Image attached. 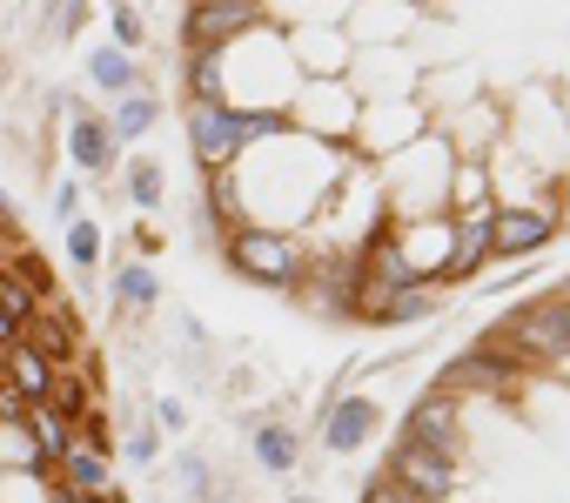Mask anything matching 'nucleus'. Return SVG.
Returning <instances> with one entry per match:
<instances>
[{"instance_id": "1", "label": "nucleus", "mask_w": 570, "mask_h": 503, "mask_svg": "<svg viewBox=\"0 0 570 503\" xmlns=\"http://www.w3.org/2000/svg\"><path fill=\"white\" fill-rule=\"evenodd\" d=\"M222 263L248 283V289H275V296H296L309 283V248L303 235L289 228H262V221H242L222 235Z\"/></svg>"}, {"instance_id": "2", "label": "nucleus", "mask_w": 570, "mask_h": 503, "mask_svg": "<svg viewBox=\"0 0 570 503\" xmlns=\"http://www.w3.org/2000/svg\"><path fill=\"white\" fill-rule=\"evenodd\" d=\"M523 383H530V376H523V363H517V356H503V349L483 336V343L456 349V356L436 369V383H430V389H443V396H456V403H470V396H503V403H510V396H523Z\"/></svg>"}, {"instance_id": "3", "label": "nucleus", "mask_w": 570, "mask_h": 503, "mask_svg": "<svg viewBox=\"0 0 570 503\" xmlns=\"http://www.w3.org/2000/svg\"><path fill=\"white\" fill-rule=\"evenodd\" d=\"M376 470L396 476L416 503H456V490H463V456L423 450V443H410V436H390V450H383Z\"/></svg>"}, {"instance_id": "4", "label": "nucleus", "mask_w": 570, "mask_h": 503, "mask_svg": "<svg viewBox=\"0 0 570 503\" xmlns=\"http://www.w3.org/2000/svg\"><path fill=\"white\" fill-rule=\"evenodd\" d=\"M255 28H268L262 0H188L181 14V48L188 55H228L235 41H248Z\"/></svg>"}, {"instance_id": "5", "label": "nucleus", "mask_w": 570, "mask_h": 503, "mask_svg": "<svg viewBox=\"0 0 570 503\" xmlns=\"http://www.w3.org/2000/svg\"><path fill=\"white\" fill-rule=\"evenodd\" d=\"M557 235H563V221H557V195H543V201H497L490 256H497V263H530V256H543Z\"/></svg>"}, {"instance_id": "6", "label": "nucleus", "mask_w": 570, "mask_h": 503, "mask_svg": "<svg viewBox=\"0 0 570 503\" xmlns=\"http://www.w3.org/2000/svg\"><path fill=\"white\" fill-rule=\"evenodd\" d=\"M490 221H497V201H476V208H450L443 215V269H436V289H463L476 283L490 256Z\"/></svg>"}, {"instance_id": "7", "label": "nucleus", "mask_w": 570, "mask_h": 503, "mask_svg": "<svg viewBox=\"0 0 570 503\" xmlns=\"http://www.w3.org/2000/svg\"><path fill=\"white\" fill-rule=\"evenodd\" d=\"M188 155L202 175H228L242 155H248V115L235 101L222 108H188Z\"/></svg>"}, {"instance_id": "8", "label": "nucleus", "mask_w": 570, "mask_h": 503, "mask_svg": "<svg viewBox=\"0 0 570 503\" xmlns=\"http://www.w3.org/2000/svg\"><path fill=\"white\" fill-rule=\"evenodd\" d=\"M396 436H410V443H423V450H443V456H463V403L443 396V389H423V396L410 403V416H403Z\"/></svg>"}, {"instance_id": "9", "label": "nucleus", "mask_w": 570, "mask_h": 503, "mask_svg": "<svg viewBox=\"0 0 570 503\" xmlns=\"http://www.w3.org/2000/svg\"><path fill=\"white\" fill-rule=\"evenodd\" d=\"M68 161H75V181H108L121 175V148L108 135V115H68Z\"/></svg>"}, {"instance_id": "10", "label": "nucleus", "mask_w": 570, "mask_h": 503, "mask_svg": "<svg viewBox=\"0 0 570 503\" xmlns=\"http://www.w3.org/2000/svg\"><path fill=\"white\" fill-rule=\"evenodd\" d=\"M376 430H383V410H376L370 396H350V389L316 416V436H323V450H330V456H356Z\"/></svg>"}, {"instance_id": "11", "label": "nucleus", "mask_w": 570, "mask_h": 503, "mask_svg": "<svg viewBox=\"0 0 570 503\" xmlns=\"http://www.w3.org/2000/svg\"><path fill=\"white\" fill-rule=\"evenodd\" d=\"M436 309H443V289L436 283H410V289H383V296H363L356 303V316L370 329H403V323H423Z\"/></svg>"}, {"instance_id": "12", "label": "nucleus", "mask_w": 570, "mask_h": 503, "mask_svg": "<svg viewBox=\"0 0 570 503\" xmlns=\"http://www.w3.org/2000/svg\"><path fill=\"white\" fill-rule=\"evenodd\" d=\"M248 456H255V470H268V476H296V463H303V430L296 423H248Z\"/></svg>"}, {"instance_id": "13", "label": "nucleus", "mask_w": 570, "mask_h": 503, "mask_svg": "<svg viewBox=\"0 0 570 503\" xmlns=\"http://www.w3.org/2000/svg\"><path fill=\"white\" fill-rule=\"evenodd\" d=\"M108 483H115V456L75 436V450H68L61 470H55V490H68V496H95V490H108Z\"/></svg>"}, {"instance_id": "14", "label": "nucleus", "mask_w": 570, "mask_h": 503, "mask_svg": "<svg viewBox=\"0 0 570 503\" xmlns=\"http://www.w3.org/2000/svg\"><path fill=\"white\" fill-rule=\"evenodd\" d=\"M81 68H88V81H95L101 95H115V101H121V95H135V88H148V81H141V61H135V55H121L115 41L88 48V61H81Z\"/></svg>"}, {"instance_id": "15", "label": "nucleus", "mask_w": 570, "mask_h": 503, "mask_svg": "<svg viewBox=\"0 0 570 503\" xmlns=\"http://www.w3.org/2000/svg\"><path fill=\"white\" fill-rule=\"evenodd\" d=\"M155 121H161V101H155L148 88H135V95H121V101H115L108 135H115V148H135V141H148V135H155Z\"/></svg>"}, {"instance_id": "16", "label": "nucleus", "mask_w": 570, "mask_h": 503, "mask_svg": "<svg viewBox=\"0 0 570 503\" xmlns=\"http://www.w3.org/2000/svg\"><path fill=\"white\" fill-rule=\"evenodd\" d=\"M0 376H8V389H21L28 403H48V389H55V363L41 349H28V343L8 349V369H0Z\"/></svg>"}, {"instance_id": "17", "label": "nucleus", "mask_w": 570, "mask_h": 503, "mask_svg": "<svg viewBox=\"0 0 570 503\" xmlns=\"http://www.w3.org/2000/svg\"><path fill=\"white\" fill-rule=\"evenodd\" d=\"M181 88H188V108H222V101H228V68H222V55H188V61H181Z\"/></svg>"}, {"instance_id": "18", "label": "nucleus", "mask_w": 570, "mask_h": 503, "mask_svg": "<svg viewBox=\"0 0 570 503\" xmlns=\"http://www.w3.org/2000/svg\"><path fill=\"white\" fill-rule=\"evenodd\" d=\"M108 289H115V309H155L161 303V276L135 256V263H121L115 276H108Z\"/></svg>"}, {"instance_id": "19", "label": "nucleus", "mask_w": 570, "mask_h": 503, "mask_svg": "<svg viewBox=\"0 0 570 503\" xmlns=\"http://www.w3.org/2000/svg\"><path fill=\"white\" fill-rule=\"evenodd\" d=\"M121 188H128V201H135L141 215H155L161 195H168V175H161L155 155H135V161H121Z\"/></svg>"}, {"instance_id": "20", "label": "nucleus", "mask_w": 570, "mask_h": 503, "mask_svg": "<svg viewBox=\"0 0 570 503\" xmlns=\"http://www.w3.org/2000/svg\"><path fill=\"white\" fill-rule=\"evenodd\" d=\"M41 303H48V296H41V289L14 269V263H0V309H8V316L21 323V336H28V323L41 316Z\"/></svg>"}, {"instance_id": "21", "label": "nucleus", "mask_w": 570, "mask_h": 503, "mask_svg": "<svg viewBox=\"0 0 570 503\" xmlns=\"http://www.w3.org/2000/svg\"><path fill=\"white\" fill-rule=\"evenodd\" d=\"M61 241H68V263H75V269H95V263H101V221H95V215H75Z\"/></svg>"}, {"instance_id": "22", "label": "nucleus", "mask_w": 570, "mask_h": 503, "mask_svg": "<svg viewBox=\"0 0 570 503\" xmlns=\"http://www.w3.org/2000/svg\"><path fill=\"white\" fill-rule=\"evenodd\" d=\"M108 28H115V48H121V55H141V41H148V21H141V8H135V0H108Z\"/></svg>"}, {"instance_id": "23", "label": "nucleus", "mask_w": 570, "mask_h": 503, "mask_svg": "<svg viewBox=\"0 0 570 503\" xmlns=\"http://www.w3.org/2000/svg\"><path fill=\"white\" fill-rule=\"evenodd\" d=\"M14 470H35V443H28V423H0V476Z\"/></svg>"}, {"instance_id": "24", "label": "nucleus", "mask_w": 570, "mask_h": 503, "mask_svg": "<svg viewBox=\"0 0 570 503\" xmlns=\"http://www.w3.org/2000/svg\"><path fill=\"white\" fill-rule=\"evenodd\" d=\"M81 21H88V0H48V14H41V28H48L55 41H75Z\"/></svg>"}, {"instance_id": "25", "label": "nucleus", "mask_w": 570, "mask_h": 503, "mask_svg": "<svg viewBox=\"0 0 570 503\" xmlns=\"http://www.w3.org/2000/svg\"><path fill=\"white\" fill-rule=\"evenodd\" d=\"M121 456H128V463H141V470H155V456H161V436H155V423H141V430H128V443H121Z\"/></svg>"}, {"instance_id": "26", "label": "nucleus", "mask_w": 570, "mask_h": 503, "mask_svg": "<svg viewBox=\"0 0 570 503\" xmlns=\"http://www.w3.org/2000/svg\"><path fill=\"white\" fill-rule=\"evenodd\" d=\"M363 503H416L396 476H383V470H370V483H363Z\"/></svg>"}, {"instance_id": "27", "label": "nucleus", "mask_w": 570, "mask_h": 503, "mask_svg": "<svg viewBox=\"0 0 570 503\" xmlns=\"http://www.w3.org/2000/svg\"><path fill=\"white\" fill-rule=\"evenodd\" d=\"M48 208H55V221L68 228V221L81 215V181H75V175H68V181H55V201H48Z\"/></svg>"}, {"instance_id": "28", "label": "nucleus", "mask_w": 570, "mask_h": 503, "mask_svg": "<svg viewBox=\"0 0 570 503\" xmlns=\"http://www.w3.org/2000/svg\"><path fill=\"white\" fill-rule=\"evenodd\" d=\"M148 423H161L168 436H181V430H188V403H175V396H155V416H148Z\"/></svg>"}, {"instance_id": "29", "label": "nucleus", "mask_w": 570, "mask_h": 503, "mask_svg": "<svg viewBox=\"0 0 570 503\" xmlns=\"http://www.w3.org/2000/svg\"><path fill=\"white\" fill-rule=\"evenodd\" d=\"M28 410H35V403H28L21 389H8V376H0V423H28Z\"/></svg>"}, {"instance_id": "30", "label": "nucleus", "mask_w": 570, "mask_h": 503, "mask_svg": "<svg viewBox=\"0 0 570 503\" xmlns=\"http://www.w3.org/2000/svg\"><path fill=\"white\" fill-rule=\"evenodd\" d=\"M135 248H141V263H148V256H161V228H148V221H141V228H135Z\"/></svg>"}, {"instance_id": "31", "label": "nucleus", "mask_w": 570, "mask_h": 503, "mask_svg": "<svg viewBox=\"0 0 570 503\" xmlns=\"http://www.w3.org/2000/svg\"><path fill=\"white\" fill-rule=\"evenodd\" d=\"M557 221H563V228H570V168H563V175H557Z\"/></svg>"}, {"instance_id": "32", "label": "nucleus", "mask_w": 570, "mask_h": 503, "mask_svg": "<svg viewBox=\"0 0 570 503\" xmlns=\"http://www.w3.org/2000/svg\"><path fill=\"white\" fill-rule=\"evenodd\" d=\"M75 503H128V490H121V483H108V490H95V496H75Z\"/></svg>"}, {"instance_id": "33", "label": "nucleus", "mask_w": 570, "mask_h": 503, "mask_svg": "<svg viewBox=\"0 0 570 503\" xmlns=\"http://www.w3.org/2000/svg\"><path fill=\"white\" fill-rule=\"evenodd\" d=\"M0 235H14V195L0 188Z\"/></svg>"}, {"instance_id": "34", "label": "nucleus", "mask_w": 570, "mask_h": 503, "mask_svg": "<svg viewBox=\"0 0 570 503\" xmlns=\"http://www.w3.org/2000/svg\"><path fill=\"white\" fill-rule=\"evenodd\" d=\"M0 343H21V323H14L8 309H0Z\"/></svg>"}, {"instance_id": "35", "label": "nucleus", "mask_w": 570, "mask_h": 503, "mask_svg": "<svg viewBox=\"0 0 570 503\" xmlns=\"http://www.w3.org/2000/svg\"><path fill=\"white\" fill-rule=\"evenodd\" d=\"M282 503H323V496H309V490H296V496H282Z\"/></svg>"}, {"instance_id": "36", "label": "nucleus", "mask_w": 570, "mask_h": 503, "mask_svg": "<svg viewBox=\"0 0 570 503\" xmlns=\"http://www.w3.org/2000/svg\"><path fill=\"white\" fill-rule=\"evenodd\" d=\"M48 503H75V496H68V490H48Z\"/></svg>"}, {"instance_id": "37", "label": "nucleus", "mask_w": 570, "mask_h": 503, "mask_svg": "<svg viewBox=\"0 0 570 503\" xmlns=\"http://www.w3.org/2000/svg\"><path fill=\"white\" fill-rule=\"evenodd\" d=\"M8 349H14V343H0V369H8Z\"/></svg>"}]
</instances>
